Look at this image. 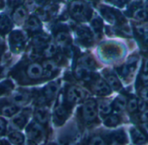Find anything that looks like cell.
<instances>
[{"label": "cell", "mask_w": 148, "mask_h": 145, "mask_svg": "<svg viewBox=\"0 0 148 145\" xmlns=\"http://www.w3.org/2000/svg\"><path fill=\"white\" fill-rule=\"evenodd\" d=\"M128 0H106V2H108L114 5H117V6H123Z\"/></svg>", "instance_id": "39"}, {"label": "cell", "mask_w": 148, "mask_h": 145, "mask_svg": "<svg viewBox=\"0 0 148 145\" xmlns=\"http://www.w3.org/2000/svg\"><path fill=\"white\" fill-rule=\"evenodd\" d=\"M91 82V90L98 96H108L111 93V88L105 79L101 77L94 78Z\"/></svg>", "instance_id": "5"}, {"label": "cell", "mask_w": 148, "mask_h": 145, "mask_svg": "<svg viewBox=\"0 0 148 145\" xmlns=\"http://www.w3.org/2000/svg\"><path fill=\"white\" fill-rule=\"evenodd\" d=\"M70 14L78 21H88L92 17L91 8L83 1L75 0L71 3L69 7Z\"/></svg>", "instance_id": "2"}, {"label": "cell", "mask_w": 148, "mask_h": 145, "mask_svg": "<svg viewBox=\"0 0 148 145\" xmlns=\"http://www.w3.org/2000/svg\"><path fill=\"white\" fill-rule=\"evenodd\" d=\"M98 106L94 99H88L82 105V115L86 123H92L97 117Z\"/></svg>", "instance_id": "3"}, {"label": "cell", "mask_w": 148, "mask_h": 145, "mask_svg": "<svg viewBox=\"0 0 148 145\" xmlns=\"http://www.w3.org/2000/svg\"><path fill=\"white\" fill-rule=\"evenodd\" d=\"M12 1H22V0H12Z\"/></svg>", "instance_id": "45"}, {"label": "cell", "mask_w": 148, "mask_h": 145, "mask_svg": "<svg viewBox=\"0 0 148 145\" xmlns=\"http://www.w3.org/2000/svg\"><path fill=\"white\" fill-rule=\"evenodd\" d=\"M147 129H148V123H147Z\"/></svg>", "instance_id": "47"}, {"label": "cell", "mask_w": 148, "mask_h": 145, "mask_svg": "<svg viewBox=\"0 0 148 145\" xmlns=\"http://www.w3.org/2000/svg\"><path fill=\"white\" fill-rule=\"evenodd\" d=\"M127 99L126 97L121 95V96H118L115 100L114 101L113 103V108L114 110L120 112V111H122L124 110L126 108H127Z\"/></svg>", "instance_id": "18"}, {"label": "cell", "mask_w": 148, "mask_h": 145, "mask_svg": "<svg viewBox=\"0 0 148 145\" xmlns=\"http://www.w3.org/2000/svg\"><path fill=\"white\" fill-rule=\"evenodd\" d=\"M140 121L142 123H148V109L145 110L142 112H140Z\"/></svg>", "instance_id": "40"}, {"label": "cell", "mask_w": 148, "mask_h": 145, "mask_svg": "<svg viewBox=\"0 0 148 145\" xmlns=\"http://www.w3.org/2000/svg\"><path fill=\"white\" fill-rule=\"evenodd\" d=\"M18 110V107L16 104H11V105H7L4 106L2 110V113L4 117H12L14 114H16Z\"/></svg>", "instance_id": "31"}, {"label": "cell", "mask_w": 148, "mask_h": 145, "mask_svg": "<svg viewBox=\"0 0 148 145\" xmlns=\"http://www.w3.org/2000/svg\"><path fill=\"white\" fill-rule=\"evenodd\" d=\"M104 125L106 127H116L117 125L120 124L121 123V118L119 116L115 115V114H110L108 116H107L103 121Z\"/></svg>", "instance_id": "22"}, {"label": "cell", "mask_w": 148, "mask_h": 145, "mask_svg": "<svg viewBox=\"0 0 148 145\" xmlns=\"http://www.w3.org/2000/svg\"><path fill=\"white\" fill-rule=\"evenodd\" d=\"M0 44H1V39H0Z\"/></svg>", "instance_id": "46"}, {"label": "cell", "mask_w": 148, "mask_h": 145, "mask_svg": "<svg viewBox=\"0 0 148 145\" xmlns=\"http://www.w3.org/2000/svg\"><path fill=\"white\" fill-rule=\"evenodd\" d=\"M26 17H27V11L22 6L18 7L13 14V19L16 23H22L23 22H24Z\"/></svg>", "instance_id": "23"}, {"label": "cell", "mask_w": 148, "mask_h": 145, "mask_svg": "<svg viewBox=\"0 0 148 145\" xmlns=\"http://www.w3.org/2000/svg\"><path fill=\"white\" fill-rule=\"evenodd\" d=\"M132 16L134 19L138 21L145 22L148 20V11L142 6L135 7L132 12Z\"/></svg>", "instance_id": "16"}, {"label": "cell", "mask_w": 148, "mask_h": 145, "mask_svg": "<svg viewBox=\"0 0 148 145\" xmlns=\"http://www.w3.org/2000/svg\"><path fill=\"white\" fill-rule=\"evenodd\" d=\"M103 75H104L105 80L107 81V83L108 84V85L110 86L112 90L118 91L121 89V83L120 79L118 78V77L114 72L105 70L103 71Z\"/></svg>", "instance_id": "11"}, {"label": "cell", "mask_w": 148, "mask_h": 145, "mask_svg": "<svg viewBox=\"0 0 148 145\" xmlns=\"http://www.w3.org/2000/svg\"><path fill=\"white\" fill-rule=\"evenodd\" d=\"M56 43L60 45H67L69 43L70 38H69V35L67 32L62 31L56 35Z\"/></svg>", "instance_id": "29"}, {"label": "cell", "mask_w": 148, "mask_h": 145, "mask_svg": "<svg viewBox=\"0 0 148 145\" xmlns=\"http://www.w3.org/2000/svg\"><path fill=\"white\" fill-rule=\"evenodd\" d=\"M26 145H35V144H34V143H32V142H29V143H28Z\"/></svg>", "instance_id": "44"}, {"label": "cell", "mask_w": 148, "mask_h": 145, "mask_svg": "<svg viewBox=\"0 0 148 145\" xmlns=\"http://www.w3.org/2000/svg\"><path fill=\"white\" fill-rule=\"evenodd\" d=\"M56 53V44H52V43L49 44L48 46H47V48L44 50V55H45V57H51Z\"/></svg>", "instance_id": "35"}, {"label": "cell", "mask_w": 148, "mask_h": 145, "mask_svg": "<svg viewBox=\"0 0 148 145\" xmlns=\"http://www.w3.org/2000/svg\"><path fill=\"white\" fill-rule=\"evenodd\" d=\"M5 129H6V124H5V122L3 119L0 118V135L3 134L4 131H5Z\"/></svg>", "instance_id": "41"}, {"label": "cell", "mask_w": 148, "mask_h": 145, "mask_svg": "<svg viewBox=\"0 0 148 145\" xmlns=\"http://www.w3.org/2000/svg\"><path fill=\"white\" fill-rule=\"evenodd\" d=\"M147 106L146 101H144V100H142V99H139V100H138V110H139L140 112H142V111H144V110H147Z\"/></svg>", "instance_id": "38"}, {"label": "cell", "mask_w": 148, "mask_h": 145, "mask_svg": "<svg viewBox=\"0 0 148 145\" xmlns=\"http://www.w3.org/2000/svg\"><path fill=\"white\" fill-rule=\"evenodd\" d=\"M101 13L102 15V17L110 23H113V24H117L120 23V17H121V14L112 9V8H109V7H105V6H102L101 8Z\"/></svg>", "instance_id": "10"}, {"label": "cell", "mask_w": 148, "mask_h": 145, "mask_svg": "<svg viewBox=\"0 0 148 145\" xmlns=\"http://www.w3.org/2000/svg\"><path fill=\"white\" fill-rule=\"evenodd\" d=\"M79 64L88 68L91 70H94L97 68V64L95 62V60L94 59L93 57H91L90 55H84L82 56L80 60H79Z\"/></svg>", "instance_id": "17"}, {"label": "cell", "mask_w": 148, "mask_h": 145, "mask_svg": "<svg viewBox=\"0 0 148 145\" xmlns=\"http://www.w3.org/2000/svg\"><path fill=\"white\" fill-rule=\"evenodd\" d=\"M9 139L13 144L20 145L23 143V136L20 132H16V131L11 132L9 135Z\"/></svg>", "instance_id": "27"}, {"label": "cell", "mask_w": 148, "mask_h": 145, "mask_svg": "<svg viewBox=\"0 0 148 145\" xmlns=\"http://www.w3.org/2000/svg\"><path fill=\"white\" fill-rule=\"evenodd\" d=\"M77 37L80 43L85 46H91L94 44V33L88 27H79L76 30Z\"/></svg>", "instance_id": "6"}, {"label": "cell", "mask_w": 148, "mask_h": 145, "mask_svg": "<svg viewBox=\"0 0 148 145\" xmlns=\"http://www.w3.org/2000/svg\"><path fill=\"white\" fill-rule=\"evenodd\" d=\"M136 32L142 39L143 43L148 44V25H140L136 27Z\"/></svg>", "instance_id": "25"}, {"label": "cell", "mask_w": 148, "mask_h": 145, "mask_svg": "<svg viewBox=\"0 0 148 145\" xmlns=\"http://www.w3.org/2000/svg\"><path fill=\"white\" fill-rule=\"evenodd\" d=\"M140 99L147 102L148 101V85L143 86L140 90Z\"/></svg>", "instance_id": "37"}, {"label": "cell", "mask_w": 148, "mask_h": 145, "mask_svg": "<svg viewBox=\"0 0 148 145\" xmlns=\"http://www.w3.org/2000/svg\"><path fill=\"white\" fill-rule=\"evenodd\" d=\"M25 4H26L28 9H31L35 5V1L34 0H26L25 1Z\"/></svg>", "instance_id": "42"}, {"label": "cell", "mask_w": 148, "mask_h": 145, "mask_svg": "<svg viewBox=\"0 0 148 145\" xmlns=\"http://www.w3.org/2000/svg\"><path fill=\"white\" fill-rule=\"evenodd\" d=\"M3 6V2L2 0H0V8H2Z\"/></svg>", "instance_id": "43"}, {"label": "cell", "mask_w": 148, "mask_h": 145, "mask_svg": "<svg viewBox=\"0 0 148 145\" xmlns=\"http://www.w3.org/2000/svg\"><path fill=\"white\" fill-rule=\"evenodd\" d=\"M140 79L144 84L148 82V60L144 63V64L141 67Z\"/></svg>", "instance_id": "33"}, {"label": "cell", "mask_w": 148, "mask_h": 145, "mask_svg": "<svg viewBox=\"0 0 148 145\" xmlns=\"http://www.w3.org/2000/svg\"><path fill=\"white\" fill-rule=\"evenodd\" d=\"M58 90H59V86H58V84L56 83L49 84L46 86L45 90H44L46 98L49 99V100H51V99L55 98V97L56 96V94L58 92Z\"/></svg>", "instance_id": "19"}, {"label": "cell", "mask_w": 148, "mask_h": 145, "mask_svg": "<svg viewBox=\"0 0 148 145\" xmlns=\"http://www.w3.org/2000/svg\"><path fill=\"white\" fill-rule=\"evenodd\" d=\"M109 140L112 145H125L127 143V137L123 130H118L110 135Z\"/></svg>", "instance_id": "13"}, {"label": "cell", "mask_w": 148, "mask_h": 145, "mask_svg": "<svg viewBox=\"0 0 148 145\" xmlns=\"http://www.w3.org/2000/svg\"><path fill=\"white\" fill-rule=\"evenodd\" d=\"M42 68H43V72H45L47 75L53 74L57 69L56 64L53 61H46V62H44L43 64H42Z\"/></svg>", "instance_id": "30"}, {"label": "cell", "mask_w": 148, "mask_h": 145, "mask_svg": "<svg viewBox=\"0 0 148 145\" xmlns=\"http://www.w3.org/2000/svg\"><path fill=\"white\" fill-rule=\"evenodd\" d=\"M67 117V110L62 105H59L55 110V118L57 121H63Z\"/></svg>", "instance_id": "28"}, {"label": "cell", "mask_w": 148, "mask_h": 145, "mask_svg": "<svg viewBox=\"0 0 148 145\" xmlns=\"http://www.w3.org/2000/svg\"><path fill=\"white\" fill-rule=\"evenodd\" d=\"M39 25H40V23L36 17H30L26 22V27L29 29H31V30L37 29L39 27Z\"/></svg>", "instance_id": "36"}, {"label": "cell", "mask_w": 148, "mask_h": 145, "mask_svg": "<svg viewBox=\"0 0 148 145\" xmlns=\"http://www.w3.org/2000/svg\"><path fill=\"white\" fill-rule=\"evenodd\" d=\"M27 74L30 78H34V79L40 78L43 74L42 65L36 63H33L29 64L27 70Z\"/></svg>", "instance_id": "14"}, {"label": "cell", "mask_w": 148, "mask_h": 145, "mask_svg": "<svg viewBox=\"0 0 148 145\" xmlns=\"http://www.w3.org/2000/svg\"><path fill=\"white\" fill-rule=\"evenodd\" d=\"M28 135L32 141L36 143L41 142L44 137L43 128L36 123H32L28 128Z\"/></svg>", "instance_id": "9"}, {"label": "cell", "mask_w": 148, "mask_h": 145, "mask_svg": "<svg viewBox=\"0 0 148 145\" xmlns=\"http://www.w3.org/2000/svg\"><path fill=\"white\" fill-rule=\"evenodd\" d=\"M28 99H29L28 95L23 92H16L12 97L13 102L17 105H23L26 104L28 102Z\"/></svg>", "instance_id": "24"}, {"label": "cell", "mask_w": 148, "mask_h": 145, "mask_svg": "<svg viewBox=\"0 0 148 145\" xmlns=\"http://www.w3.org/2000/svg\"><path fill=\"white\" fill-rule=\"evenodd\" d=\"M88 145H108V144L102 137L99 135H95L90 138Z\"/></svg>", "instance_id": "34"}, {"label": "cell", "mask_w": 148, "mask_h": 145, "mask_svg": "<svg viewBox=\"0 0 148 145\" xmlns=\"http://www.w3.org/2000/svg\"><path fill=\"white\" fill-rule=\"evenodd\" d=\"M124 54V49L114 43H106L99 47V55L106 62L120 59Z\"/></svg>", "instance_id": "1"}, {"label": "cell", "mask_w": 148, "mask_h": 145, "mask_svg": "<svg viewBox=\"0 0 148 145\" xmlns=\"http://www.w3.org/2000/svg\"><path fill=\"white\" fill-rule=\"evenodd\" d=\"M86 93L83 90L77 86H71L67 91V100L70 104H77L84 100Z\"/></svg>", "instance_id": "8"}, {"label": "cell", "mask_w": 148, "mask_h": 145, "mask_svg": "<svg viewBox=\"0 0 148 145\" xmlns=\"http://www.w3.org/2000/svg\"><path fill=\"white\" fill-rule=\"evenodd\" d=\"M97 106H98V110L102 117H107V116L110 115L112 110H114L113 104L108 100L100 101L99 104H97Z\"/></svg>", "instance_id": "15"}, {"label": "cell", "mask_w": 148, "mask_h": 145, "mask_svg": "<svg viewBox=\"0 0 148 145\" xmlns=\"http://www.w3.org/2000/svg\"><path fill=\"white\" fill-rule=\"evenodd\" d=\"M130 136L134 145H144L148 143L147 133L140 127H133L130 130Z\"/></svg>", "instance_id": "7"}, {"label": "cell", "mask_w": 148, "mask_h": 145, "mask_svg": "<svg viewBox=\"0 0 148 145\" xmlns=\"http://www.w3.org/2000/svg\"><path fill=\"white\" fill-rule=\"evenodd\" d=\"M91 27H92V31L95 36H97V37L101 36L102 30H103V23H102V21L101 18L95 17V18L92 19Z\"/></svg>", "instance_id": "20"}, {"label": "cell", "mask_w": 148, "mask_h": 145, "mask_svg": "<svg viewBox=\"0 0 148 145\" xmlns=\"http://www.w3.org/2000/svg\"><path fill=\"white\" fill-rule=\"evenodd\" d=\"M137 65H138V57H129L128 60L124 64H122L120 68H118L117 71L121 77L127 78L132 77L133 74L135 72Z\"/></svg>", "instance_id": "4"}, {"label": "cell", "mask_w": 148, "mask_h": 145, "mask_svg": "<svg viewBox=\"0 0 148 145\" xmlns=\"http://www.w3.org/2000/svg\"><path fill=\"white\" fill-rule=\"evenodd\" d=\"M35 117L36 120L41 124H45L49 119V110L46 108L40 107L36 109L35 112Z\"/></svg>", "instance_id": "21"}, {"label": "cell", "mask_w": 148, "mask_h": 145, "mask_svg": "<svg viewBox=\"0 0 148 145\" xmlns=\"http://www.w3.org/2000/svg\"><path fill=\"white\" fill-rule=\"evenodd\" d=\"M75 77L77 79L82 80V81H85V82H90L94 77L92 75V70H89L88 68L80 64L75 68Z\"/></svg>", "instance_id": "12"}, {"label": "cell", "mask_w": 148, "mask_h": 145, "mask_svg": "<svg viewBox=\"0 0 148 145\" xmlns=\"http://www.w3.org/2000/svg\"><path fill=\"white\" fill-rule=\"evenodd\" d=\"M127 109L129 113H134L136 110H138V99L135 97L132 96L127 100Z\"/></svg>", "instance_id": "32"}, {"label": "cell", "mask_w": 148, "mask_h": 145, "mask_svg": "<svg viewBox=\"0 0 148 145\" xmlns=\"http://www.w3.org/2000/svg\"><path fill=\"white\" fill-rule=\"evenodd\" d=\"M26 124V119L23 115H18L12 118L11 124L16 129H22Z\"/></svg>", "instance_id": "26"}]
</instances>
